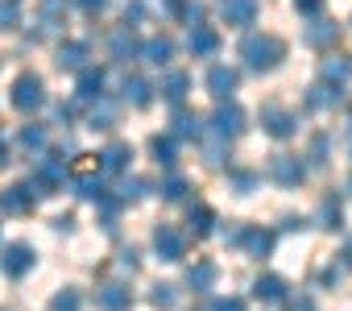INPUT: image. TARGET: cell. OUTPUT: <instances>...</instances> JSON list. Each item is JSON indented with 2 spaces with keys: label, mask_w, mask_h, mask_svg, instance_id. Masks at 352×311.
Instances as JSON below:
<instances>
[{
  "label": "cell",
  "mask_w": 352,
  "mask_h": 311,
  "mask_svg": "<svg viewBox=\"0 0 352 311\" xmlns=\"http://www.w3.org/2000/svg\"><path fill=\"white\" fill-rule=\"evenodd\" d=\"M96 303H100L104 311H129V307H133V290H129L124 282H108V286H100Z\"/></svg>",
  "instance_id": "obj_15"
},
{
  "label": "cell",
  "mask_w": 352,
  "mask_h": 311,
  "mask_svg": "<svg viewBox=\"0 0 352 311\" xmlns=\"http://www.w3.org/2000/svg\"><path fill=\"white\" fill-rule=\"evenodd\" d=\"M311 46H331L336 38H340V30L331 25V21H315V25H307V34H302Z\"/></svg>",
  "instance_id": "obj_29"
},
{
  "label": "cell",
  "mask_w": 352,
  "mask_h": 311,
  "mask_svg": "<svg viewBox=\"0 0 352 311\" xmlns=\"http://www.w3.org/2000/svg\"><path fill=\"white\" fill-rule=\"evenodd\" d=\"M261 129L270 137H294L298 133V116L282 104H261Z\"/></svg>",
  "instance_id": "obj_6"
},
{
  "label": "cell",
  "mask_w": 352,
  "mask_h": 311,
  "mask_svg": "<svg viewBox=\"0 0 352 311\" xmlns=\"http://www.w3.org/2000/svg\"><path fill=\"white\" fill-rule=\"evenodd\" d=\"M34 204H38V195L30 183H13V187L0 191V212H30Z\"/></svg>",
  "instance_id": "obj_12"
},
{
  "label": "cell",
  "mask_w": 352,
  "mask_h": 311,
  "mask_svg": "<svg viewBox=\"0 0 352 311\" xmlns=\"http://www.w3.org/2000/svg\"><path fill=\"white\" fill-rule=\"evenodd\" d=\"M5 162H9V145H5V141H0V167H5Z\"/></svg>",
  "instance_id": "obj_50"
},
{
  "label": "cell",
  "mask_w": 352,
  "mask_h": 311,
  "mask_svg": "<svg viewBox=\"0 0 352 311\" xmlns=\"http://www.w3.org/2000/svg\"><path fill=\"white\" fill-rule=\"evenodd\" d=\"M319 5H323V0H294L298 13H319Z\"/></svg>",
  "instance_id": "obj_46"
},
{
  "label": "cell",
  "mask_w": 352,
  "mask_h": 311,
  "mask_svg": "<svg viewBox=\"0 0 352 311\" xmlns=\"http://www.w3.org/2000/svg\"><path fill=\"white\" fill-rule=\"evenodd\" d=\"M348 195H352V179H348Z\"/></svg>",
  "instance_id": "obj_52"
},
{
  "label": "cell",
  "mask_w": 352,
  "mask_h": 311,
  "mask_svg": "<svg viewBox=\"0 0 352 311\" xmlns=\"http://www.w3.org/2000/svg\"><path fill=\"white\" fill-rule=\"evenodd\" d=\"M42 104H46V83H42V75H17V83H13V108L38 112Z\"/></svg>",
  "instance_id": "obj_3"
},
{
  "label": "cell",
  "mask_w": 352,
  "mask_h": 311,
  "mask_svg": "<svg viewBox=\"0 0 352 311\" xmlns=\"http://www.w3.org/2000/svg\"><path fill=\"white\" fill-rule=\"evenodd\" d=\"M174 141H204V120L195 116V112H187V108H179L174 112V133H170Z\"/></svg>",
  "instance_id": "obj_17"
},
{
  "label": "cell",
  "mask_w": 352,
  "mask_h": 311,
  "mask_svg": "<svg viewBox=\"0 0 352 311\" xmlns=\"http://www.w3.org/2000/svg\"><path fill=\"white\" fill-rule=\"evenodd\" d=\"M17 25H21L17 0H0V30H17Z\"/></svg>",
  "instance_id": "obj_40"
},
{
  "label": "cell",
  "mask_w": 352,
  "mask_h": 311,
  "mask_svg": "<svg viewBox=\"0 0 352 311\" xmlns=\"http://www.w3.org/2000/svg\"><path fill=\"white\" fill-rule=\"evenodd\" d=\"M17 141H21V149H34V153H42V149H46V129H42V125H25Z\"/></svg>",
  "instance_id": "obj_32"
},
{
  "label": "cell",
  "mask_w": 352,
  "mask_h": 311,
  "mask_svg": "<svg viewBox=\"0 0 352 311\" xmlns=\"http://www.w3.org/2000/svg\"><path fill=\"white\" fill-rule=\"evenodd\" d=\"M87 58H91L87 42H63V46H58V67H63V71H83Z\"/></svg>",
  "instance_id": "obj_22"
},
{
  "label": "cell",
  "mask_w": 352,
  "mask_h": 311,
  "mask_svg": "<svg viewBox=\"0 0 352 311\" xmlns=\"http://www.w3.org/2000/svg\"><path fill=\"white\" fill-rule=\"evenodd\" d=\"M34 249L25 245V241H13V245H5V253H0V270H5L9 278H25L30 270H34Z\"/></svg>",
  "instance_id": "obj_7"
},
{
  "label": "cell",
  "mask_w": 352,
  "mask_h": 311,
  "mask_svg": "<svg viewBox=\"0 0 352 311\" xmlns=\"http://www.w3.org/2000/svg\"><path fill=\"white\" fill-rule=\"evenodd\" d=\"M282 228H290V233H298V228H307V220H302V216H294V220H286Z\"/></svg>",
  "instance_id": "obj_48"
},
{
  "label": "cell",
  "mask_w": 352,
  "mask_h": 311,
  "mask_svg": "<svg viewBox=\"0 0 352 311\" xmlns=\"http://www.w3.org/2000/svg\"><path fill=\"white\" fill-rule=\"evenodd\" d=\"M120 266H124V270H137V249H124V253H120Z\"/></svg>",
  "instance_id": "obj_47"
},
{
  "label": "cell",
  "mask_w": 352,
  "mask_h": 311,
  "mask_svg": "<svg viewBox=\"0 0 352 311\" xmlns=\"http://www.w3.org/2000/svg\"><path fill=\"white\" fill-rule=\"evenodd\" d=\"M108 50H112V58H116V63H129V58H137V54H141V42H137L133 25H120V30L108 38Z\"/></svg>",
  "instance_id": "obj_13"
},
{
  "label": "cell",
  "mask_w": 352,
  "mask_h": 311,
  "mask_svg": "<svg viewBox=\"0 0 352 311\" xmlns=\"http://www.w3.org/2000/svg\"><path fill=\"white\" fill-rule=\"evenodd\" d=\"M116 120H120V104L108 100V96H100L91 104V112H87V129H112Z\"/></svg>",
  "instance_id": "obj_20"
},
{
  "label": "cell",
  "mask_w": 352,
  "mask_h": 311,
  "mask_svg": "<svg viewBox=\"0 0 352 311\" xmlns=\"http://www.w3.org/2000/svg\"><path fill=\"white\" fill-rule=\"evenodd\" d=\"M137 58L149 63V67H170L174 42H170V38H149V42H141V54H137Z\"/></svg>",
  "instance_id": "obj_19"
},
{
  "label": "cell",
  "mask_w": 352,
  "mask_h": 311,
  "mask_svg": "<svg viewBox=\"0 0 352 311\" xmlns=\"http://www.w3.org/2000/svg\"><path fill=\"white\" fill-rule=\"evenodd\" d=\"M224 21L228 25H253L257 13H261V0H224Z\"/></svg>",
  "instance_id": "obj_14"
},
{
  "label": "cell",
  "mask_w": 352,
  "mask_h": 311,
  "mask_svg": "<svg viewBox=\"0 0 352 311\" xmlns=\"http://www.w3.org/2000/svg\"><path fill=\"white\" fill-rule=\"evenodd\" d=\"M327 153H331V137H327V133H315V137H311L307 162H311V167H327Z\"/></svg>",
  "instance_id": "obj_31"
},
{
  "label": "cell",
  "mask_w": 352,
  "mask_h": 311,
  "mask_svg": "<svg viewBox=\"0 0 352 311\" xmlns=\"http://www.w3.org/2000/svg\"><path fill=\"white\" fill-rule=\"evenodd\" d=\"M270 179H274L278 187H302L307 162H298L294 153H274V158H270Z\"/></svg>",
  "instance_id": "obj_4"
},
{
  "label": "cell",
  "mask_w": 352,
  "mask_h": 311,
  "mask_svg": "<svg viewBox=\"0 0 352 311\" xmlns=\"http://www.w3.org/2000/svg\"><path fill=\"white\" fill-rule=\"evenodd\" d=\"M187 224H191V233H195V237H208V233H212V224H216V212H212L208 204H191Z\"/></svg>",
  "instance_id": "obj_27"
},
{
  "label": "cell",
  "mask_w": 352,
  "mask_h": 311,
  "mask_svg": "<svg viewBox=\"0 0 352 311\" xmlns=\"http://www.w3.org/2000/svg\"><path fill=\"white\" fill-rule=\"evenodd\" d=\"M245 129V112L228 100V104H220L216 112H212V137H220V141H232L236 133Z\"/></svg>",
  "instance_id": "obj_8"
},
{
  "label": "cell",
  "mask_w": 352,
  "mask_h": 311,
  "mask_svg": "<svg viewBox=\"0 0 352 311\" xmlns=\"http://www.w3.org/2000/svg\"><path fill=\"white\" fill-rule=\"evenodd\" d=\"M224 158H228V141H220V137L204 141V162L208 167H224Z\"/></svg>",
  "instance_id": "obj_35"
},
{
  "label": "cell",
  "mask_w": 352,
  "mask_h": 311,
  "mask_svg": "<svg viewBox=\"0 0 352 311\" xmlns=\"http://www.w3.org/2000/svg\"><path fill=\"white\" fill-rule=\"evenodd\" d=\"M162 200H170V204L187 200V179H183V175H170V179L162 183Z\"/></svg>",
  "instance_id": "obj_36"
},
{
  "label": "cell",
  "mask_w": 352,
  "mask_h": 311,
  "mask_svg": "<svg viewBox=\"0 0 352 311\" xmlns=\"http://www.w3.org/2000/svg\"><path fill=\"white\" fill-rule=\"evenodd\" d=\"M348 75H352V58H340V54L323 58V79H327V83H344Z\"/></svg>",
  "instance_id": "obj_30"
},
{
  "label": "cell",
  "mask_w": 352,
  "mask_h": 311,
  "mask_svg": "<svg viewBox=\"0 0 352 311\" xmlns=\"http://www.w3.org/2000/svg\"><path fill=\"white\" fill-rule=\"evenodd\" d=\"M149 149H153V158H157L162 167H174V162H179V158H174V137H153Z\"/></svg>",
  "instance_id": "obj_34"
},
{
  "label": "cell",
  "mask_w": 352,
  "mask_h": 311,
  "mask_svg": "<svg viewBox=\"0 0 352 311\" xmlns=\"http://www.w3.org/2000/svg\"><path fill=\"white\" fill-rule=\"evenodd\" d=\"M212 311H245V303H241V299H216Z\"/></svg>",
  "instance_id": "obj_43"
},
{
  "label": "cell",
  "mask_w": 352,
  "mask_h": 311,
  "mask_svg": "<svg viewBox=\"0 0 352 311\" xmlns=\"http://www.w3.org/2000/svg\"><path fill=\"white\" fill-rule=\"evenodd\" d=\"M340 257H344V266H352V237L344 241V249H340Z\"/></svg>",
  "instance_id": "obj_49"
},
{
  "label": "cell",
  "mask_w": 352,
  "mask_h": 311,
  "mask_svg": "<svg viewBox=\"0 0 352 311\" xmlns=\"http://www.w3.org/2000/svg\"><path fill=\"white\" fill-rule=\"evenodd\" d=\"M340 104H344V87H340V83L319 79V83L307 87V108H311V112H327V108H340Z\"/></svg>",
  "instance_id": "obj_9"
},
{
  "label": "cell",
  "mask_w": 352,
  "mask_h": 311,
  "mask_svg": "<svg viewBox=\"0 0 352 311\" xmlns=\"http://www.w3.org/2000/svg\"><path fill=\"white\" fill-rule=\"evenodd\" d=\"M236 83H241V75H236L232 67H212V71H208V92H212L220 104H228V100H232Z\"/></svg>",
  "instance_id": "obj_10"
},
{
  "label": "cell",
  "mask_w": 352,
  "mask_h": 311,
  "mask_svg": "<svg viewBox=\"0 0 352 311\" xmlns=\"http://www.w3.org/2000/svg\"><path fill=\"white\" fill-rule=\"evenodd\" d=\"M187 50H191L195 58H212V54L220 50V34H216V30H208V25H195V30H191V38H187Z\"/></svg>",
  "instance_id": "obj_18"
},
{
  "label": "cell",
  "mask_w": 352,
  "mask_h": 311,
  "mask_svg": "<svg viewBox=\"0 0 352 311\" xmlns=\"http://www.w3.org/2000/svg\"><path fill=\"white\" fill-rule=\"evenodd\" d=\"M348 145H352V116H348Z\"/></svg>",
  "instance_id": "obj_51"
},
{
  "label": "cell",
  "mask_w": 352,
  "mask_h": 311,
  "mask_svg": "<svg viewBox=\"0 0 352 311\" xmlns=\"http://www.w3.org/2000/svg\"><path fill=\"white\" fill-rule=\"evenodd\" d=\"M75 5H79V9H83V13H100V9H104V5H108V0H75Z\"/></svg>",
  "instance_id": "obj_45"
},
{
  "label": "cell",
  "mask_w": 352,
  "mask_h": 311,
  "mask_svg": "<svg viewBox=\"0 0 352 311\" xmlns=\"http://www.w3.org/2000/svg\"><path fill=\"white\" fill-rule=\"evenodd\" d=\"M286 290H290V286H286V278H278V274H261V278L253 282V294L265 299V303H282Z\"/></svg>",
  "instance_id": "obj_23"
},
{
  "label": "cell",
  "mask_w": 352,
  "mask_h": 311,
  "mask_svg": "<svg viewBox=\"0 0 352 311\" xmlns=\"http://www.w3.org/2000/svg\"><path fill=\"white\" fill-rule=\"evenodd\" d=\"M129 162H133V145H124V141H112V145L100 153V171H108V175L129 171Z\"/></svg>",
  "instance_id": "obj_16"
},
{
  "label": "cell",
  "mask_w": 352,
  "mask_h": 311,
  "mask_svg": "<svg viewBox=\"0 0 352 311\" xmlns=\"http://www.w3.org/2000/svg\"><path fill=\"white\" fill-rule=\"evenodd\" d=\"M224 241L236 245V249H245L249 257H270V253H274V233H270V228H257V224L232 228V233H224Z\"/></svg>",
  "instance_id": "obj_2"
},
{
  "label": "cell",
  "mask_w": 352,
  "mask_h": 311,
  "mask_svg": "<svg viewBox=\"0 0 352 311\" xmlns=\"http://www.w3.org/2000/svg\"><path fill=\"white\" fill-rule=\"evenodd\" d=\"M153 249L162 261H183L187 257V237L174 228V224H157L153 228Z\"/></svg>",
  "instance_id": "obj_5"
},
{
  "label": "cell",
  "mask_w": 352,
  "mask_h": 311,
  "mask_svg": "<svg viewBox=\"0 0 352 311\" xmlns=\"http://www.w3.org/2000/svg\"><path fill=\"white\" fill-rule=\"evenodd\" d=\"M149 303H153L157 311H170L174 303H179V290H174L170 282H157V286H153V294H149Z\"/></svg>",
  "instance_id": "obj_33"
},
{
  "label": "cell",
  "mask_w": 352,
  "mask_h": 311,
  "mask_svg": "<svg viewBox=\"0 0 352 311\" xmlns=\"http://www.w3.org/2000/svg\"><path fill=\"white\" fill-rule=\"evenodd\" d=\"M71 175H75V183L100 179V153H79V158L71 162Z\"/></svg>",
  "instance_id": "obj_28"
},
{
  "label": "cell",
  "mask_w": 352,
  "mask_h": 311,
  "mask_svg": "<svg viewBox=\"0 0 352 311\" xmlns=\"http://www.w3.org/2000/svg\"><path fill=\"white\" fill-rule=\"evenodd\" d=\"M286 311H319V307L311 294H294V299H286Z\"/></svg>",
  "instance_id": "obj_42"
},
{
  "label": "cell",
  "mask_w": 352,
  "mask_h": 311,
  "mask_svg": "<svg viewBox=\"0 0 352 311\" xmlns=\"http://www.w3.org/2000/svg\"><path fill=\"white\" fill-rule=\"evenodd\" d=\"M257 183H261L257 171H232V191H236V195H253Z\"/></svg>",
  "instance_id": "obj_37"
},
{
  "label": "cell",
  "mask_w": 352,
  "mask_h": 311,
  "mask_svg": "<svg viewBox=\"0 0 352 311\" xmlns=\"http://www.w3.org/2000/svg\"><path fill=\"white\" fill-rule=\"evenodd\" d=\"M104 96V71L100 67H83L79 71V83H75V100L79 104H96Z\"/></svg>",
  "instance_id": "obj_11"
},
{
  "label": "cell",
  "mask_w": 352,
  "mask_h": 311,
  "mask_svg": "<svg viewBox=\"0 0 352 311\" xmlns=\"http://www.w3.org/2000/svg\"><path fill=\"white\" fill-rule=\"evenodd\" d=\"M145 191H149V183H145V179H124V183H120V195H116V200H120V204H129V200H141Z\"/></svg>",
  "instance_id": "obj_41"
},
{
  "label": "cell",
  "mask_w": 352,
  "mask_h": 311,
  "mask_svg": "<svg viewBox=\"0 0 352 311\" xmlns=\"http://www.w3.org/2000/svg\"><path fill=\"white\" fill-rule=\"evenodd\" d=\"M170 104H183L187 100V92H191V75L187 71H166V79H162V87H157Z\"/></svg>",
  "instance_id": "obj_21"
},
{
  "label": "cell",
  "mask_w": 352,
  "mask_h": 311,
  "mask_svg": "<svg viewBox=\"0 0 352 311\" xmlns=\"http://www.w3.org/2000/svg\"><path fill=\"white\" fill-rule=\"evenodd\" d=\"M38 25H42V30H58V25H63V0H46Z\"/></svg>",
  "instance_id": "obj_39"
},
{
  "label": "cell",
  "mask_w": 352,
  "mask_h": 311,
  "mask_svg": "<svg viewBox=\"0 0 352 311\" xmlns=\"http://www.w3.org/2000/svg\"><path fill=\"white\" fill-rule=\"evenodd\" d=\"M319 228H344V204H340V195H327L323 204H319Z\"/></svg>",
  "instance_id": "obj_25"
},
{
  "label": "cell",
  "mask_w": 352,
  "mask_h": 311,
  "mask_svg": "<svg viewBox=\"0 0 352 311\" xmlns=\"http://www.w3.org/2000/svg\"><path fill=\"white\" fill-rule=\"evenodd\" d=\"M241 58L253 67V71H274L282 58H286V42L278 34H249L241 42Z\"/></svg>",
  "instance_id": "obj_1"
},
{
  "label": "cell",
  "mask_w": 352,
  "mask_h": 311,
  "mask_svg": "<svg viewBox=\"0 0 352 311\" xmlns=\"http://www.w3.org/2000/svg\"><path fill=\"white\" fill-rule=\"evenodd\" d=\"M216 278H220L216 261H195V266L187 270V286H191V290H212V286H216Z\"/></svg>",
  "instance_id": "obj_24"
},
{
  "label": "cell",
  "mask_w": 352,
  "mask_h": 311,
  "mask_svg": "<svg viewBox=\"0 0 352 311\" xmlns=\"http://www.w3.org/2000/svg\"><path fill=\"white\" fill-rule=\"evenodd\" d=\"M124 100H129L133 108H145V104L153 100V87H149L141 75H129V79H124Z\"/></svg>",
  "instance_id": "obj_26"
},
{
  "label": "cell",
  "mask_w": 352,
  "mask_h": 311,
  "mask_svg": "<svg viewBox=\"0 0 352 311\" xmlns=\"http://www.w3.org/2000/svg\"><path fill=\"white\" fill-rule=\"evenodd\" d=\"M183 17H187V21H191V30H195V25L204 21V5H187V13H183Z\"/></svg>",
  "instance_id": "obj_44"
},
{
  "label": "cell",
  "mask_w": 352,
  "mask_h": 311,
  "mask_svg": "<svg viewBox=\"0 0 352 311\" xmlns=\"http://www.w3.org/2000/svg\"><path fill=\"white\" fill-rule=\"evenodd\" d=\"M79 307H83V299H79V290H71V286L50 299V311H79Z\"/></svg>",
  "instance_id": "obj_38"
}]
</instances>
